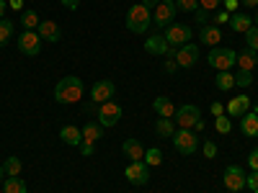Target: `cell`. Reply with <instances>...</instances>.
Here are the masks:
<instances>
[{"label":"cell","instance_id":"obj_1","mask_svg":"<svg viewBox=\"0 0 258 193\" xmlns=\"http://www.w3.org/2000/svg\"><path fill=\"white\" fill-rule=\"evenodd\" d=\"M54 98L59 103H78L83 98V80L75 77V75L62 77L57 82V88H54Z\"/></svg>","mask_w":258,"mask_h":193},{"label":"cell","instance_id":"obj_2","mask_svg":"<svg viewBox=\"0 0 258 193\" xmlns=\"http://www.w3.org/2000/svg\"><path fill=\"white\" fill-rule=\"evenodd\" d=\"M209 67L217 70V72H225V70H232L235 64H238V54H235L232 49H222V47H212L209 49Z\"/></svg>","mask_w":258,"mask_h":193},{"label":"cell","instance_id":"obj_3","mask_svg":"<svg viewBox=\"0 0 258 193\" xmlns=\"http://www.w3.org/2000/svg\"><path fill=\"white\" fill-rule=\"evenodd\" d=\"M126 29L135 31V34H145L150 29V11L142 3L129 8V13H126Z\"/></svg>","mask_w":258,"mask_h":193},{"label":"cell","instance_id":"obj_4","mask_svg":"<svg viewBox=\"0 0 258 193\" xmlns=\"http://www.w3.org/2000/svg\"><path fill=\"white\" fill-rule=\"evenodd\" d=\"M163 36H165V41H168V47H170V49H176V47L188 44L194 34H191V26H188V24H170L168 31H165Z\"/></svg>","mask_w":258,"mask_h":193},{"label":"cell","instance_id":"obj_5","mask_svg":"<svg viewBox=\"0 0 258 193\" xmlns=\"http://www.w3.org/2000/svg\"><path fill=\"white\" fill-rule=\"evenodd\" d=\"M170 139H173V144H176V149L181 155H194V152H197L199 139H197V134H194L191 129H178Z\"/></svg>","mask_w":258,"mask_h":193},{"label":"cell","instance_id":"obj_6","mask_svg":"<svg viewBox=\"0 0 258 193\" xmlns=\"http://www.w3.org/2000/svg\"><path fill=\"white\" fill-rule=\"evenodd\" d=\"M121 119V106L116 101H106L98 106V124L106 129V126H116Z\"/></svg>","mask_w":258,"mask_h":193},{"label":"cell","instance_id":"obj_7","mask_svg":"<svg viewBox=\"0 0 258 193\" xmlns=\"http://www.w3.org/2000/svg\"><path fill=\"white\" fill-rule=\"evenodd\" d=\"M18 52L26 57H36L41 52V36L36 31H24L18 36Z\"/></svg>","mask_w":258,"mask_h":193},{"label":"cell","instance_id":"obj_8","mask_svg":"<svg viewBox=\"0 0 258 193\" xmlns=\"http://www.w3.org/2000/svg\"><path fill=\"white\" fill-rule=\"evenodd\" d=\"M124 175H126V180L132 183V185H145L150 180V170H147V165L142 160H135V162L126 165Z\"/></svg>","mask_w":258,"mask_h":193},{"label":"cell","instance_id":"obj_9","mask_svg":"<svg viewBox=\"0 0 258 193\" xmlns=\"http://www.w3.org/2000/svg\"><path fill=\"white\" fill-rule=\"evenodd\" d=\"M173 16H176V3L173 0H160V3L155 6L153 21H155V26H170Z\"/></svg>","mask_w":258,"mask_h":193},{"label":"cell","instance_id":"obj_10","mask_svg":"<svg viewBox=\"0 0 258 193\" xmlns=\"http://www.w3.org/2000/svg\"><path fill=\"white\" fill-rule=\"evenodd\" d=\"M225 188L232 190V193H238V190L245 188V173H243V167L230 165V167L225 170Z\"/></svg>","mask_w":258,"mask_h":193},{"label":"cell","instance_id":"obj_11","mask_svg":"<svg viewBox=\"0 0 258 193\" xmlns=\"http://www.w3.org/2000/svg\"><path fill=\"white\" fill-rule=\"evenodd\" d=\"M173 121H176L181 129H191L194 124L199 121V109H197V106H191V103H186V106H181V109H176Z\"/></svg>","mask_w":258,"mask_h":193},{"label":"cell","instance_id":"obj_12","mask_svg":"<svg viewBox=\"0 0 258 193\" xmlns=\"http://www.w3.org/2000/svg\"><path fill=\"white\" fill-rule=\"evenodd\" d=\"M114 93H116V88H114L111 80H98V82H93V88H91V98H93L98 106L106 103V101H111Z\"/></svg>","mask_w":258,"mask_h":193},{"label":"cell","instance_id":"obj_13","mask_svg":"<svg viewBox=\"0 0 258 193\" xmlns=\"http://www.w3.org/2000/svg\"><path fill=\"white\" fill-rule=\"evenodd\" d=\"M197 59H199V47L197 44H183V47H178V52H176V64L178 67H194L197 64Z\"/></svg>","mask_w":258,"mask_h":193},{"label":"cell","instance_id":"obj_14","mask_svg":"<svg viewBox=\"0 0 258 193\" xmlns=\"http://www.w3.org/2000/svg\"><path fill=\"white\" fill-rule=\"evenodd\" d=\"M145 49L150 54H168L170 52V47H168V41H165L163 34H150L147 41H145Z\"/></svg>","mask_w":258,"mask_h":193},{"label":"cell","instance_id":"obj_15","mask_svg":"<svg viewBox=\"0 0 258 193\" xmlns=\"http://www.w3.org/2000/svg\"><path fill=\"white\" fill-rule=\"evenodd\" d=\"M248 111H250V98H248L245 93L230 98V103H227V114H230V116H243V114H248Z\"/></svg>","mask_w":258,"mask_h":193},{"label":"cell","instance_id":"obj_16","mask_svg":"<svg viewBox=\"0 0 258 193\" xmlns=\"http://www.w3.org/2000/svg\"><path fill=\"white\" fill-rule=\"evenodd\" d=\"M41 39H47V41H52V44H54V41H59L62 39V31H59V26L54 24V21H41V24H39V31H36Z\"/></svg>","mask_w":258,"mask_h":193},{"label":"cell","instance_id":"obj_17","mask_svg":"<svg viewBox=\"0 0 258 193\" xmlns=\"http://www.w3.org/2000/svg\"><path fill=\"white\" fill-rule=\"evenodd\" d=\"M83 144H91V147H96V142L101 139V134H103V126L101 124H93V121H88L83 129Z\"/></svg>","mask_w":258,"mask_h":193},{"label":"cell","instance_id":"obj_18","mask_svg":"<svg viewBox=\"0 0 258 193\" xmlns=\"http://www.w3.org/2000/svg\"><path fill=\"white\" fill-rule=\"evenodd\" d=\"M59 137H62V142H64V144H70V147H80V144H83V132H80L78 126H73V124L62 126Z\"/></svg>","mask_w":258,"mask_h":193},{"label":"cell","instance_id":"obj_19","mask_svg":"<svg viewBox=\"0 0 258 193\" xmlns=\"http://www.w3.org/2000/svg\"><path fill=\"white\" fill-rule=\"evenodd\" d=\"M240 129H243V134L245 137H258V114L255 111H248V114H243V119H240Z\"/></svg>","mask_w":258,"mask_h":193},{"label":"cell","instance_id":"obj_20","mask_svg":"<svg viewBox=\"0 0 258 193\" xmlns=\"http://www.w3.org/2000/svg\"><path fill=\"white\" fill-rule=\"evenodd\" d=\"M121 149H124V155L129 157V160H142L145 157V147L140 144V139H124V144H121Z\"/></svg>","mask_w":258,"mask_h":193},{"label":"cell","instance_id":"obj_21","mask_svg":"<svg viewBox=\"0 0 258 193\" xmlns=\"http://www.w3.org/2000/svg\"><path fill=\"white\" fill-rule=\"evenodd\" d=\"M153 109H155V114L163 116V119H173V116H176V106L170 103V98H163V95L153 101Z\"/></svg>","mask_w":258,"mask_h":193},{"label":"cell","instance_id":"obj_22","mask_svg":"<svg viewBox=\"0 0 258 193\" xmlns=\"http://www.w3.org/2000/svg\"><path fill=\"white\" fill-rule=\"evenodd\" d=\"M230 26H232V31L245 34V31L253 26V18L245 16V13H232V16H230Z\"/></svg>","mask_w":258,"mask_h":193},{"label":"cell","instance_id":"obj_23","mask_svg":"<svg viewBox=\"0 0 258 193\" xmlns=\"http://www.w3.org/2000/svg\"><path fill=\"white\" fill-rule=\"evenodd\" d=\"M255 64H258V57L253 49H245L238 54V70H245V72H253L255 70Z\"/></svg>","mask_w":258,"mask_h":193},{"label":"cell","instance_id":"obj_24","mask_svg":"<svg viewBox=\"0 0 258 193\" xmlns=\"http://www.w3.org/2000/svg\"><path fill=\"white\" fill-rule=\"evenodd\" d=\"M21 24H24V31H34V29H39L41 18H39V13H36V11L26 8L24 13H21Z\"/></svg>","mask_w":258,"mask_h":193},{"label":"cell","instance_id":"obj_25","mask_svg":"<svg viewBox=\"0 0 258 193\" xmlns=\"http://www.w3.org/2000/svg\"><path fill=\"white\" fill-rule=\"evenodd\" d=\"M155 132L160 134V137H165V139H170V137H173L176 134V121L173 119H158V124H155Z\"/></svg>","mask_w":258,"mask_h":193},{"label":"cell","instance_id":"obj_26","mask_svg":"<svg viewBox=\"0 0 258 193\" xmlns=\"http://www.w3.org/2000/svg\"><path fill=\"white\" fill-rule=\"evenodd\" d=\"M220 39H222V34H220L217 26H204V29H202V41H204V44L217 47V44H220Z\"/></svg>","mask_w":258,"mask_h":193},{"label":"cell","instance_id":"obj_27","mask_svg":"<svg viewBox=\"0 0 258 193\" xmlns=\"http://www.w3.org/2000/svg\"><path fill=\"white\" fill-rule=\"evenodd\" d=\"M214 82H217V88H220L222 93H227V90H232V88H235V75H232L230 70H225V72H217Z\"/></svg>","mask_w":258,"mask_h":193},{"label":"cell","instance_id":"obj_28","mask_svg":"<svg viewBox=\"0 0 258 193\" xmlns=\"http://www.w3.org/2000/svg\"><path fill=\"white\" fill-rule=\"evenodd\" d=\"M142 162L147 165V167H158L160 162H163V152L158 147H150V149H145V157H142Z\"/></svg>","mask_w":258,"mask_h":193},{"label":"cell","instance_id":"obj_29","mask_svg":"<svg viewBox=\"0 0 258 193\" xmlns=\"http://www.w3.org/2000/svg\"><path fill=\"white\" fill-rule=\"evenodd\" d=\"M6 193H26V180H21V178H8L6 185H3Z\"/></svg>","mask_w":258,"mask_h":193},{"label":"cell","instance_id":"obj_30","mask_svg":"<svg viewBox=\"0 0 258 193\" xmlns=\"http://www.w3.org/2000/svg\"><path fill=\"white\" fill-rule=\"evenodd\" d=\"M3 170H6L8 178H18V173H21V160H18V157H8L6 165H3Z\"/></svg>","mask_w":258,"mask_h":193},{"label":"cell","instance_id":"obj_31","mask_svg":"<svg viewBox=\"0 0 258 193\" xmlns=\"http://www.w3.org/2000/svg\"><path fill=\"white\" fill-rule=\"evenodd\" d=\"M11 34H13V24L8 18H0V47L6 44V41L11 39Z\"/></svg>","mask_w":258,"mask_h":193},{"label":"cell","instance_id":"obj_32","mask_svg":"<svg viewBox=\"0 0 258 193\" xmlns=\"http://www.w3.org/2000/svg\"><path fill=\"white\" fill-rule=\"evenodd\" d=\"M250 82H253V72H245V70L235 72V85H238V88H248Z\"/></svg>","mask_w":258,"mask_h":193},{"label":"cell","instance_id":"obj_33","mask_svg":"<svg viewBox=\"0 0 258 193\" xmlns=\"http://www.w3.org/2000/svg\"><path fill=\"white\" fill-rule=\"evenodd\" d=\"M245 41H248V49L258 52V26H250L245 31Z\"/></svg>","mask_w":258,"mask_h":193},{"label":"cell","instance_id":"obj_34","mask_svg":"<svg viewBox=\"0 0 258 193\" xmlns=\"http://www.w3.org/2000/svg\"><path fill=\"white\" fill-rule=\"evenodd\" d=\"M230 126H232V124H230V119H227L225 114L217 116V121H214V129H217L220 134H227V132H230Z\"/></svg>","mask_w":258,"mask_h":193},{"label":"cell","instance_id":"obj_35","mask_svg":"<svg viewBox=\"0 0 258 193\" xmlns=\"http://www.w3.org/2000/svg\"><path fill=\"white\" fill-rule=\"evenodd\" d=\"M220 3H222V0H199V6H202L199 11H202V13H207V11H217Z\"/></svg>","mask_w":258,"mask_h":193},{"label":"cell","instance_id":"obj_36","mask_svg":"<svg viewBox=\"0 0 258 193\" xmlns=\"http://www.w3.org/2000/svg\"><path fill=\"white\" fill-rule=\"evenodd\" d=\"M176 8H181V11H197L199 8V0H178V3H176Z\"/></svg>","mask_w":258,"mask_h":193},{"label":"cell","instance_id":"obj_37","mask_svg":"<svg viewBox=\"0 0 258 193\" xmlns=\"http://www.w3.org/2000/svg\"><path fill=\"white\" fill-rule=\"evenodd\" d=\"M245 185H248V188H250L253 193L258 190V173H255V170H253L250 175H245Z\"/></svg>","mask_w":258,"mask_h":193},{"label":"cell","instance_id":"obj_38","mask_svg":"<svg viewBox=\"0 0 258 193\" xmlns=\"http://www.w3.org/2000/svg\"><path fill=\"white\" fill-rule=\"evenodd\" d=\"M204 155L212 160L214 155H217V144H214V142H204Z\"/></svg>","mask_w":258,"mask_h":193},{"label":"cell","instance_id":"obj_39","mask_svg":"<svg viewBox=\"0 0 258 193\" xmlns=\"http://www.w3.org/2000/svg\"><path fill=\"white\" fill-rule=\"evenodd\" d=\"M248 165H250V170H255V173H258V147L248 155Z\"/></svg>","mask_w":258,"mask_h":193},{"label":"cell","instance_id":"obj_40","mask_svg":"<svg viewBox=\"0 0 258 193\" xmlns=\"http://www.w3.org/2000/svg\"><path fill=\"white\" fill-rule=\"evenodd\" d=\"M225 21H230L227 11H217V13H214V24H225Z\"/></svg>","mask_w":258,"mask_h":193},{"label":"cell","instance_id":"obj_41","mask_svg":"<svg viewBox=\"0 0 258 193\" xmlns=\"http://www.w3.org/2000/svg\"><path fill=\"white\" fill-rule=\"evenodd\" d=\"M59 3H62L64 8H68V11H75V8L80 6V0H59Z\"/></svg>","mask_w":258,"mask_h":193},{"label":"cell","instance_id":"obj_42","mask_svg":"<svg viewBox=\"0 0 258 193\" xmlns=\"http://www.w3.org/2000/svg\"><path fill=\"white\" fill-rule=\"evenodd\" d=\"M80 152H83L85 157H91V155L96 152V147H91V144H80Z\"/></svg>","mask_w":258,"mask_h":193},{"label":"cell","instance_id":"obj_43","mask_svg":"<svg viewBox=\"0 0 258 193\" xmlns=\"http://www.w3.org/2000/svg\"><path fill=\"white\" fill-rule=\"evenodd\" d=\"M238 3H240V0H225V8H227V13H235Z\"/></svg>","mask_w":258,"mask_h":193},{"label":"cell","instance_id":"obj_44","mask_svg":"<svg viewBox=\"0 0 258 193\" xmlns=\"http://www.w3.org/2000/svg\"><path fill=\"white\" fill-rule=\"evenodd\" d=\"M222 111H225V109H222V103L214 101V103H212V114H214V116H222Z\"/></svg>","mask_w":258,"mask_h":193},{"label":"cell","instance_id":"obj_45","mask_svg":"<svg viewBox=\"0 0 258 193\" xmlns=\"http://www.w3.org/2000/svg\"><path fill=\"white\" fill-rule=\"evenodd\" d=\"M8 6H11L13 11H21V8H24V0H8Z\"/></svg>","mask_w":258,"mask_h":193},{"label":"cell","instance_id":"obj_46","mask_svg":"<svg viewBox=\"0 0 258 193\" xmlns=\"http://www.w3.org/2000/svg\"><path fill=\"white\" fill-rule=\"evenodd\" d=\"M158 3H160V0H142V6H145L147 11H150V8H155Z\"/></svg>","mask_w":258,"mask_h":193},{"label":"cell","instance_id":"obj_47","mask_svg":"<svg viewBox=\"0 0 258 193\" xmlns=\"http://www.w3.org/2000/svg\"><path fill=\"white\" fill-rule=\"evenodd\" d=\"M176 67H178V64H176V59H170V62H165V70H168V72H173Z\"/></svg>","mask_w":258,"mask_h":193},{"label":"cell","instance_id":"obj_48","mask_svg":"<svg viewBox=\"0 0 258 193\" xmlns=\"http://www.w3.org/2000/svg\"><path fill=\"white\" fill-rule=\"evenodd\" d=\"M240 3H243L245 8H255V6H258V0H240Z\"/></svg>","mask_w":258,"mask_h":193},{"label":"cell","instance_id":"obj_49","mask_svg":"<svg viewBox=\"0 0 258 193\" xmlns=\"http://www.w3.org/2000/svg\"><path fill=\"white\" fill-rule=\"evenodd\" d=\"M6 16V0H0V18Z\"/></svg>","mask_w":258,"mask_h":193},{"label":"cell","instance_id":"obj_50","mask_svg":"<svg viewBox=\"0 0 258 193\" xmlns=\"http://www.w3.org/2000/svg\"><path fill=\"white\" fill-rule=\"evenodd\" d=\"M3 175H6V170H3V165H0V180H3Z\"/></svg>","mask_w":258,"mask_h":193},{"label":"cell","instance_id":"obj_51","mask_svg":"<svg viewBox=\"0 0 258 193\" xmlns=\"http://www.w3.org/2000/svg\"><path fill=\"white\" fill-rule=\"evenodd\" d=\"M255 24H258V13H255Z\"/></svg>","mask_w":258,"mask_h":193},{"label":"cell","instance_id":"obj_52","mask_svg":"<svg viewBox=\"0 0 258 193\" xmlns=\"http://www.w3.org/2000/svg\"><path fill=\"white\" fill-rule=\"evenodd\" d=\"M255 193H258V190H255Z\"/></svg>","mask_w":258,"mask_h":193}]
</instances>
